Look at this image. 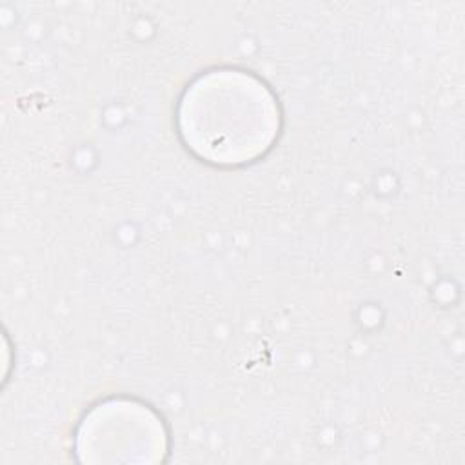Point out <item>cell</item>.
Instances as JSON below:
<instances>
[{
    "label": "cell",
    "instance_id": "6da1fadb",
    "mask_svg": "<svg viewBox=\"0 0 465 465\" xmlns=\"http://www.w3.org/2000/svg\"><path fill=\"white\" fill-rule=\"evenodd\" d=\"M282 107L272 89L240 67L200 73L176 105L183 145L216 167H243L262 160L282 133Z\"/></svg>",
    "mask_w": 465,
    "mask_h": 465
},
{
    "label": "cell",
    "instance_id": "7a4b0ae2",
    "mask_svg": "<svg viewBox=\"0 0 465 465\" xmlns=\"http://www.w3.org/2000/svg\"><path fill=\"white\" fill-rule=\"evenodd\" d=\"M169 447L163 416L134 396L96 401L74 430V456L82 463H162Z\"/></svg>",
    "mask_w": 465,
    "mask_h": 465
}]
</instances>
